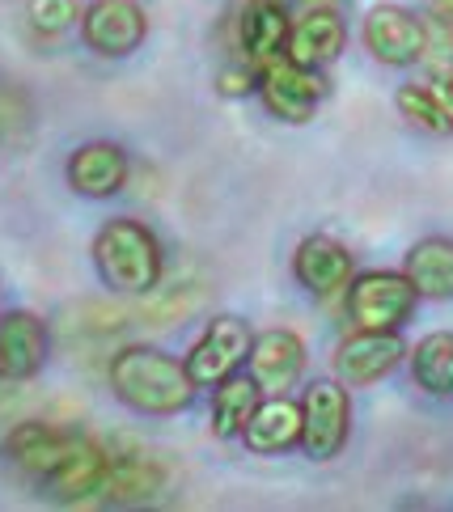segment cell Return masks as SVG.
Instances as JSON below:
<instances>
[{
    "label": "cell",
    "mask_w": 453,
    "mask_h": 512,
    "mask_svg": "<svg viewBox=\"0 0 453 512\" xmlns=\"http://www.w3.org/2000/svg\"><path fill=\"white\" fill-rule=\"evenodd\" d=\"M111 390L123 407H132L136 415H178L195 402V381L187 373V360H178L161 347H123L111 356Z\"/></svg>",
    "instance_id": "cell-1"
},
{
    "label": "cell",
    "mask_w": 453,
    "mask_h": 512,
    "mask_svg": "<svg viewBox=\"0 0 453 512\" xmlns=\"http://www.w3.org/2000/svg\"><path fill=\"white\" fill-rule=\"evenodd\" d=\"M94 267L102 284L119 297H144L166 276V254L157 233L136 216H115L94 237Z\"/></svg>",
    "instance_id": "cell-2"
},
{
    "label": "cell",
    "mask_w": 453,
    "mask_h": 512,
    "mask_svg": "<svg viewBox=\"0 0 453 512\" xmlns=\"http://www.w3.org/2000/svg\"><path fill=\"white\" fill-rule=\"evenodd\" d=\"M343 292H348V318L356 331H398L420 301V292L398 271H360Z\"/></svg>",
    "instance_id": "cell-3"
},
{
    "label": "cell",
    "mask_w": 453,
    "mask_h": 512,
    "mask_svg": "<svg viewBox=\"0 0 453 512\" xmlns=\"http://www.w3.org/2000/svg\"><path fill=\"white\" fill-rule=\"evenodd\" d=\"M352 402L343 381H314L301 398V449L310 462H331L348 445Z\"/></svg>",
    "instance_id": "cell-4"
},
{
    "label": "cell",
    "mask_w": 453,
    "mask_h": 512,
    "mask_svg": "<svg viewBox=\"0 0 453 512\" xmlns=\"http://www.w3.org/2000/svg\"><path fill=\"white\" fill-rule=\"evenodd\" d=\"M250 343H255V331L233 318V314H221L204 326V335L191 343L187 352V373L199 390H212L216 381H225L229 373H238L246 356H250Z\"/></svg>",
    "instance_id": "cell-5"
},
{
    "label": "cell",
    "mask_w": 453,
    "mask_h": 512,
    "mask_svg": "<svg viewBox=\"0 0 453 512\" xmlns=\"http://www.w3.org/2000/svg\"><path fill=\"white\" fill-rule=\"evenodd\" d=\"M259 98L280 123H305L326 98V81L318 68H301L288 56H276L259 68Z\"/></svg>",
    "instance_id": "cell-6"
},
{
    "label": "cell",
    "mask_w": 453,
    "mask_h": 512,
    "mask_svg": "<svg viewBox=\"0 0 453 512\" xmlns=\"http://www.w3.org/2000/svg\"><path fill=\"white\" fill-rule=\"evenodd\" d=\"M81 43L102 60H128L149 34V17L136 0H94L81 9Z\"/></svg>",
    "instance_id": "cell-7"
},
{
    "label": "cell",
    "mask_w": 453,
    "mask_h": 512,
    "mask_svg": "<svg viewBox=\"0 0 453 512\" xmlns=\"http://www.w3.org/2000/svg\"><path fill=\"white\" fill-rule=\"evenodd\" d=\"M365 47L377 64L411 68L428 56V26L411 9L373 5L365 13Z\"/></svg>",
    "instance_id": "cell-8"
},
{
    "label": "cell",
    "mask_w": 453,
    "mask_h": 512,
    "mask_svg": "<svg viewBox=\"0 0 453 512\" xmlns=\"http://www.w3.org/2000/svg\"><path fill=\"white\" fill-rule=\"evenodd\" d=\"M407 347L398 339V331H352L335 347V377L343 386L365 390L373 381H382L403 364Z\"/></svg>",
    "instance_id": "cell-9"
},
{
    "label": "cell",
    "mask_w": 453,
    "mask_h": 512,
    "mask_svg": "<svg viewBox=\"0 0 453 512\" xmlns=\"http://www.w3.org/2000/svg\"><path fill=\"white\" fill-rule=\"evenodd\" d=\"M106 445H98L94 436H81V432H72L68 436V449L60 457V466L51 470V479L43 483V491L51 500H60V504H85V500H94L98 491H102V479H106Z\"/></svg>",
    "instance_id": "cell-10"
},
{
    "label": "cell",
    "mask_w": 453,
    "mask_h": 512,
    "mask_svg": "<svg viewBox=\"0 0 453 512\" xmlns=\"http://www.w3.org/2000/svg\"><path fill=\"white\" fill-rule=\"evenodd\" d=\"M51 331L39 314L13 309L0 314V377L5 381H30L47 364Z\"/></svg>",
    "instance_id": "cell-11"
},
{
    "label": "cell",
    "mask_w": 453,
    "mask_h": 512,
    "mask_svg": "<svg viewBox=\"0 0 453 512\" xmlns=\"http://www.w3.org/2000/svg\"><path fill=\"white\" fill-rule=\"evenodd\" d=\"M64 178L81 199H111L128 182V153L115 140H89L81 149H72Z\"/></svg>",
    "instance_id": "cell-12"
},
{
    "label": "cell",
    "mask_w": 453,
    "mask_h": 512,
    "mask_svg": "<svg viewBox=\"0 0 453 512\" xmlns=\"http://www.w3.org/2000/svg\"><path fill=\"white\" fill-rule=\"evenodd\" d=\"M293 276L301 280L305 292H314V297H335V292L352 284L356 263L343 242H335V237H326V233H310L293 254Z\"/></svg>",
    "instance_id": "cell-13"
},
{
    "label": "cell",
    "mask_w": 453,
    "mask_h": 512,
    "mask_svg": "<svg viewBox=\"0 0 453 512\" xmlns=\"http://www.w3.org/2000/svg\"><path fill=\"white\" fill-rule=\"evenodd\" d=\"M246 369L267 394L293 390L301 381V373H305V343H301V335H293V331H263V335H255L250 356H246Z\"/></svg>",
    "instance_id": "cell-14"
},
{
    "label": "cell",
    "mask_w": 453,
    "mask_h": 512,
    "mask_svg": "<svg viewBox=\"0 0 453 512\" xmlns=\"http://www.w3.org/2000/svg\"><path fill=\"white\" fill-rule=\"evenodd\" d=\"M68 436L72 432H60L43 424V419H26V424H17L9 436H5V457L17 474H26L30 483H47L51 470L60 466V457L68 449Z\"/></svg>",
    "instance_id": "cell-15"
},
{
    "label": "cell",
    "mask_w": 453,
    "mask_h": 512,
    "mask_svg": "<svg viewBox=\"0 0 453 512\" xmlns=\"http://www.w3.org/2000/svg\"><path fill=\"white\" fill-rule=\"evenodd\" d=\"M288 34H293V17H288V9L280 5V0H246L242 5V13H238V43H242V56L255 68L284 56Z\"/></svg>",
    "instance_id": "cell-16"
},
{
    "label": "cell",
    "mask_w": 453,
    "mask_h": 512,
    "mask_svg": "<svg viewBox=\"0 0 453 512\" xmlns=\"http://www.w3.org/2000/svg\"><path fill=\"white\" fill-rule=\"evenodd\" d=\"M343 43H348V26H343V17L335 9L318 5V9L301 13L293 22L284 56L293 64H301V68H326L331 60H339Z\"/></svg>",
    "instance_id": "cell-17"
},
{
    "label": "cell",
    "mask_w": 453,
    "mask_h": 512,
    "mask_svg": "<svg viewBox=\"0 0 453 512\" xmlns=\"http://www.w3.org/2000/svg\"><path fill=\"white\" fill-rule=\"evenodd\" d=\"M106 457H111V462H106V479L98 491L106 504H144L166 483L161 462H153V457L140 449H106Z\"/></svg>",
    "instance_id": "cell-18"
},
{
    "label": "cell",
    "mask_w": 453,
    "mask_h": 512,
    "mask_svg": "<svg viewBox=\"0 0 453 512\" xmlns=\"http://www.w3.org/2000/svg\"><path fill=\"white\" fill-rule=\"evenodd\" d=\"M242 441H246L250 453H259V457L297 449L301 445V402L284 398V394L263 398L255 407V415L246 419Z\"/></svg>",
    "instance_id": "cell-19"
},
{
    "label": "cell",
    "mask_w": 453,
    "mask_h": 512,
    "mask_svg": "<svg viewBox=\"0 0 453 512\" xmlns=\"http://www.w3.org/2000/svg\"><path fill=\"white\" fill-rule=\"evenodd\" d=\"M403 276L411 288L428 301H449L453 297V237H424L407 250Z\"/></svg>",
    "instance_id": "cell-20"
},
{
    "label": "cell",
    "mask_w": 453,
    "mask_h": 512,
    "mask_svg": "<svg viewBox=\"0 0 453 512\" xmlns=\"http://www.w3.org/2000/svg\"><path fill=\"white\" fill-rule=\"evenodd\" d=\"M263 402V386L250 373H229L225 381L212 386V432L229 441V436H242L246 419L255 415V407Z\"/></svg>",
    "instance_id": "cell-21"
},
{
    "label": "cell",
    "mask_w": 453,
    "mask_h": 512,
    "mask_svg": "<svg viewBox=\"0 0 453 512\" xmlns=\"http://www.w3.org/2000/svg\"><path fill=\"white\" fill-rule=\"evenodd\" d=\"M411 377L424 394L453 398V331H432L411 347Z\"/></svg>",
    "instance_id": "cell-22"
},
{
    "label": "cell",
    "mask_w": 453,
    "mask_h": 512,
    "mask_svg": "<svg viewBox=\"0 0 453 512\" xmlns=\"http://www.w3.org/2000/svg\"><path fill=\"white\" fill-rule=\"evenodd\" d=\"M204 301V288L195 280H170V284H157L153 292H144L136 309V322H149V326H174L183 322L191 309Z\"/></svg>",
    "instance_id": "cell-23"
},
{
    "label": "cell",
    "mask_w": 453,
    "mask_h": 512,
    "mask_svg": "<svg viewBox=\"0 0 453 512\" xmlns=\"http://www.w3.org/2000/svg\"><path fill=\"white\" fill-rule=\"evenodd\" d=\"M394 106L403 111V119H411L420 132H428V136H449L453 132V123H449V115L441 111V102H437V94H432L428 85H403L394 94Z\"/></svg>",
    "instance_id": "cell-24"
},
{
    "label": "cell",
    "mask_w": 453,
    "mask_h": 512,
    "mask_svg": "<svg viewBox=\"0 0 453 512\" xmlns=\"http://www.w3.org/2000/svg\"><path fill=\"white\" fill-rule=\"evenodd\" d=\"M136 322V309L128 305H106V301H81L72 309V331L81 335H115Z\"/></svg>",
    "instance_id": "cell-25"
},
{
    "label": "cell",
    "mask_w": 453,
    "mask_h": 512,
    "mask_svg": "<svg viewBox=\"0 0 453 512\" xmlns=\"http://www.w3.org/2000/svg\"><path fill=\"white\" fill-rule=\"evenodd\" d=\"M26 22L43 39H60L64 30L81 22V9L77 0H26Z\"/></svg>",
    "instance_id": "cell-26"
},
{
    "label": "cell",
    "mask_w": 453,
    "mask_h": 512,
    "mask_svg": "<svg viewBox=\"0 0 453 512\" xmlns=\"http://www.w3.org/2000/svg\"><path fill=\"white\" fill-rule=\"evenodd\" d=\"M30 119H34L30 98L22 94V89H13V85H0V144L26 136Z\"/></svg>",
    "instance_id": "cell-27"
},
{
    "label": "cell",
    "mask_w": 453,
    "mask_h": 512,
    "mask_svg": "<svg viewBox=\"0 0 453 512\" xmlns=\"http://www.w3.org/2000/svg\"><path fill=\"white\" fill-rule=\"evenodd\" d=\"M255 85H259V68L250 64V60H246V64H233V68L221 72V89H225V94H233V98L250 94Z\"/></svg>",
    "instance_id": "cell-28"
},
{
    "label": "cell",
    "mask_w": 453,
    "mask_h": 512,
    "mask_svg": "<svg viewBox=\"0 0 453 512\" xmlns=\"http://www.w3.org/2000/svg\"><path fill=\"white\" fill-rule=\"evenodd\" d=\"M428 89L437 94L441 111H445V115H449V123H453V77H449V72H441V77H432V81H428Z\"/></svg>",
    "instance_id": "cell-29"
},
{
    "label": "cell",
    "mask_w": 453,
    "mask_h": 512,
    "mask_svg": "<svg viewBox=\"0 0 453 512\" xmlns=\"http://www.w3.org/2000/svg\"><path fill=\"white\" fill-rule=\"evenodd\" d=\"M432 17H437L445 30H453V0H432Z\"/></svg>",
    "instance_id": "cell-30"
},
{
    "label": "cell",
    "mask_w": 453,
    "mask_h": 512,
    "mask_svg": "<svg viewBox=\"0 0 453 512\" xmlns=\"http://www.w3.org/2000/svg\"><path fill=\"white\" fill-rule=\"evenodd\" d=\"M445 72H449V77H453V64H449V68H445Z\"/></svg>",
    "instance_id": "cell-31"
},
{
    "label": "cell",
    "mask_w": 453,
    "mask_h": 512,
    "mask_svg": "<svg viewBox=\"0 0 453 512\" xmlns=\"http://www.w3.org/2000/svg\"><path fill=\"white\" fill-rule=\"evenodd\" d=\"M314 5H326V0H314Z\"/></svg>",
    "instance_id": "cell-32"
},
{
    "label": "cell",
    "mask_w": 453,
    "mask_h": 512,
    "mask_svg": "<svg viewBox=\"0 0 453 512\" xmlns=\"http://www.w3.org/2000/svg\"><path fill=\"white\" fill-rule=\"evenodd\" d=\"M0 381H5V377H0Z\"/></svg>",
    "instance_id": "cell-33"
}]
</instances>
